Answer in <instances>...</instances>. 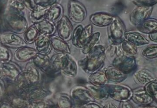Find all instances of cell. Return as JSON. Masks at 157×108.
Instances as JSON below:
<instances>
[{"mask_svg":"<svg viewBox=\"0 0 157 108\" xmlns=\"http://www.w3.org/2000/svg\"><path fill=\"white\" fill-rule=\"evenodd\" d=\"M106 49L102 45H97L78 61V64L86 73L90 74L99 71L104 64Z\"/></svg>","mask_w":157,"mask_h":108,"instance_id":"1","label":"cell"},{"mask_svg":"<svg viewBox=\"0 0 157 108\" xmlns=\"http://www.w3.org/2000/svg\"><path fill=\"white\" fill-rule=\"evenodd\" d=\"M29 102L46 99L52 94V91L41 83L27 84L18 92H16Z\"/></svg>","mask_w":157,"mask_h":108,"instance_id":"2","label":"cell"},{"mask_svg":"<svg viewBox=\"0 0 157 108\" xmlns=\"http://www.w3.org/2000/svg\"><path fill=\"white\" fill-rule=\"evenodd\" d=\"M3 17L7 27L14 33L23 34L28 28V23L22 14L7 10Z\"/></svg>","mask_w":157,"mask_h":108,"instance_id":"3","label":"cell"},{"mask_svg":"<svg viewBox=\"0 0 157 108\" xmlns=\"http://www.w3.org/2000/svg\"><path fill=\"white\" fill-rule=\"evenodd\" d=\"M109 97L117 102L131 100L132 89L128 86L119 83H108L104 86Z\"/></svg>","mask_w":157,"mask_h":108,"instance_id":"4","label":"cell"},{"mask_svg":"<svg viewBox=\"0 0 157 108\" xmlns=\"http://www.w3.org/2000/svg\"><path fill=\"white\" fill-rule=\"evenodd\" d=\"M108 29V38L111 45H121L125 40V26L118 17L115 16Z\"/></svg>","mask_w":157,"mask_h":108,"instance_id":"5","label":"cell"},{"mask_svg":"<svg viewBox=\"0 0 157 108\" xmlns=\"http://www.w3.org/2000/svg\"><path fill=\"white\" fill-rule=\"evenodd\" d=\"M22 72L20 67L14 63H0V79L5 85L14 83Z\"/></svg>","mask_w":157,"mask_h":108,"instance_id":"6","label":"cell"},{"mask_svg":"<svg viewBox=\"0 0 157 108\" xmlns=\"http://www.w3.org/2000/svg\"><path fill=\"white\" fill-rule=\"evenodd\" d=\"M93 26L91 24L83 28L81 25L75 28L73 31L72 43L74 46L82 49L93 35Z\"/></svg>","mask_w":157,"mask_h":108,"instance_id":"7","label":"cell"},{"mask_svg":"<svg viewBox=\"0 0 157 108\" xmlns=\"http://www.w3.org/2000/svg\"><path fill=\"white\" fill-rule=\"evenodd\" d=\"M112 65L117 67L127 75L134 72L137 68L135 57L125 54L121 58L113 59L112 62Z\"/></svg>","mask_w":157,"mask_h":108,"instance_id":"8","label":"cell"},{"mask_svg":"<svg viewBox=\"0 0 157 108\" xmlns=\"http://www.w3.org/2000/svg\"><path fill=\"white\" fill-rule=\"evenodd\" d=\"M70 96L74 106H82L90 101H95L85 87L77 86L71 89Z\"/></svg>","mask_w":157,"mask_h":108,"instance_id":"9","label":"cell"},{"mask_svg":"<svg viewBox=\"0 0 157 108\" xmlns=\"http://www.w3.org/2000/svg\"><path fill=\"white\" fill-rule=\"evenodd\" d=\"M69 18L75 23L83 22L86 17L87 12L86 7L77 0H71L68 6Z\"/></svg>","mask_w":157,"mask_h":108,"instance_id":"10","label":"cell"},{"mask_svg":"<svg viewBox=\"0 0 157 108\" xmlns=\"http://www.w3.org/2000/svg\"><path fill=\"white\" fill-rule=\"evenodd\" d=\"M0 43L7 48H16L27 46V43L14 32H5L0 35Z\"/></svg>","mask_w":157,"mask_h":108,"instance_id":"11","label":"cell"},{"mask_svg":"<svg viewBox=\"0 0 157 108\" xmlns=\"http://www.w3.org/2000/svg\"><path fill=\"white\" fill-rule=\"evenodd\" d=\"M36 67L48 77H54L57 76L52 68L51 59L48 55L38 53L32 60Z\"/></svg>","mask_w":157,"mask_h":108,"instance_id":"12","label":"cell"},{"mask_svg":"<svg viewBox=\"0 0 157 108\" xmlns=\"http://www.w3.org/2000/svg\"><path fill=\"white\" fill-rule=\"evenodd\" d=\"M154 7L153 6H138L133 10L130 16V20L133 25L137 26L143 21L149 18Z\"/></svg>","mask_w":157,"mask_h":108,"instance_id":"13","label":"cell"},{"mask_svg":"<svg viewBox=\"0 0 157 108\" xmlns=\"http://www.w3.org/2000/svg\"><path fill=\"white\" fill-rule=\"evenodd\" d=\"M57 30L59 37L65 41L71 39L73 27L69 18L66 16H63L57 24Z\"/></svg>","mask_w":157,"mask_h":108,"instance_id":"14","label":"cell"},{"mask_svg":"<svg viewBox=\"0 0 157 108\" xmlns=\"http://www.w3.org/2000/svg\"><path fill=\"white\" fill-rule=\"evenodd\" d=\"M131 100L139 106L151 105L154 101L143 86L132 89Z\"/></svg>","mask_w":157,"mask_h":108,"instance_id":"15","label":"cell"},{"mask_svg":"<svg viewBox=\"0 0 157 108\" xmlns=\"http://www.w3.org/2000/svg\"><path fill=\"white\" fill-rule=\"evenodd\" d=\"M133 78L136 83L143 87L157 80L155 74L147 68H142L135 72Z\"/></svg>","mask_w":157,"mask_h":108,"instance_id":"16","label":"cell"},{"mask_svg":"<svg viewBox=\"0 0 157 108\" xmlns=\"http://www.w3.org/2000/svg\"><path fill=\"white\" fill-rule=\"evenodd\" d=\"M38 70L33 62L27 63L25 69L22 71V75L28 84L36 83L40 82V76Z\"/></svg>","mask_w":157,"mask_h":108,"instance_id":"17","label":"cell"},{"mask_svg":"<svg viewBox=\"0 0 157 108\" xmlns=\"http://www.w3.org/2000/svg\"><path fill=\"white\" fill-rule=\"evenodd\" d=\"M39 53L36 49L25 47L18 48L14 53V58L19 62H26L33 60Z\"/></svg>","mask_w":157,"mask_h":108,"instance_id":"18","label":"cell"},{"mask_svg":"<svg viewBox=\"0 0 157 108\" xmlns=\"http://www.w3.org/2000/svg\"><path fill=\"white\" fill-rule=\"evenodd\" d=\"M108 82L112 83H119L124 81L127 78V75L124 73L115 66H109L103 70Z\"/></svg>","mask_w":157,"mask_h":108,"instance_id":"19","label":"cell"},{"mask_svg":"<svg viewBox=\"0 0 157 108\" xmlns=\"http://www.w3.org/2000/svg\"><path fill=\"white\" fill-rule=\"evenodd\" d=\"M36 49L39 53L48 55L50 53L52 47L51 37L45 34L39 33L35 41Z\"/></svg>","mask_w":157,"mask_h":108,"instance_id":"20","label":"cell"},{"mask_svg":"<svg viewBox=\"0 0 157 108\" xmlns=\"http://www.w3.org/2000/svg\"><path fill=\"white\" fill-rule=\"evenodd\" d=\"M115 16L104 13H98L91 15L90 21L94 25L98 27L109 26L115 18Z\"/></svg>","mask_w":157,"mask_h":108,"instance_id":"21","label":"cell"},{"mask_svg":"<svg viewBox=\"0 0 157 108\" xmlns=\"http://www.w3.org/2000/svg\"><path fill=\"white\" fill-rule=\"evenodd\" d=\"M61 73L67 77L75 78L78 73V66L75 61L67 54L61 69Z\"/></svg>","mask_w":157,"mask_h":108,"instance_id":"22","label":"cell"},{"mask_svg":"<svg viewBox=\"0 0 157 108\" xmlns=\"http://www.w3.org/2000/svg\"><path fill=\"white\" fill-rule=\"evenodd\" d=\"M3 100L9 102L15 108H27L30 103L25 98L14 92H6Z\"/></svg>","mask_w":157,"mask_h":108,"instance_id":"23","label":"cell"},{"mask_svg":"<svg viewBox=\"0 0 157 108\" xmlns=\"http://www.w3.org/2000/svg\"><path fill=\"white\" fill-rule=\"evenodd\" d=\"M85 87L88 90L90 94L94 100L99 101H104L109 98V96L104 87H98L87 83Z\"/></svg>","mask_w":157,"mask_h":108,"instance_id":"24","label":"cell"},{"mask_svg":"<svg viewBox=\"0 0 157 108\" xmlns=\"http://www.w3.org/2000/svg\"><path fill=\"white\" fill-rule=\"evenodd\" d=\"M87 82L89 83L98 87H104L109 83L104 72L100 70L89 74Z\"/></svg>","mask_w":157,"mask_h":108,"instance_id":"25","label":"cell"},{"mask_svg":"<svg viewBox=\"0 0 157 108\" xmlns=\"http://www.w3.org/2000/svg\"><path fill=\"white\" fill-rule=\"evenodd\" d=\"M125 39L132 43L136 46H142L149 43V41L139 32L136 31H126Z\"/></svg>","mask_w":157,"mask_h":108,"instance_id":"26","label":"cell"},{"mask_svg":"<svg viewBox=\"0 0 157 108\" xmlns=\"http://www.w3.org/2000/svg\"><path fill=\"white\" fill-rule=\"evenodd\" d=\"M51 42L52 48L56 51L71 54V49L68 43L59 37L55 36H51Z\"/></svg>","mask_w":157,"mask_h":108,"instance_id":"27","label":"cell"},{"mask_svg":"<svg viewBox=\"0 0 157 108\" xmlns=\"http://www.w3.org/2000/svg\"><path fill=\"white\" fill-rule=\"evenodd\" d=\"M34 25L39 33L45 34L50 37L53 36L56 30V28L53 23L46 19L34 23Z\"/></svg>","mask_w":157,"mask_h":108,"instance_id":"28","label":"cell"},{"mask_svg":"<svg viewBox=\"0 0 157 108\" xmlns=\"http://www.w3.org/2000/svg\"><path fill=\"white\" fill-rule=\"evenodd\" d=\"M139 31L144 34H150L157 30V19L148 18L137 26Z\"/></svg>","mask_w":157,"mask_h":108,"instance_id":"29","label":"cell"},{"mask_svg":"<svg viewBox=\"0 0 157 108\" xmlns=\"http://www.w3.org/2000/svg\"><path fill=\"white\" fill-rule=\"evenodd\" d=\"M67 54L63 52H59L50 58L52 68L57 75L61 73L62 67Z\"/></svg>","mask_w":157,"mask_h":108,"instance_id":"30","label":"cell"},{"mask_svg":"<svg viewBox=\"0 0 157 108\" xmlns=\"http://www.w3.org/2000/svg\"><path fill=\"white\" fill-rule=\"evenodd\" d=\"M63 13V8L62 6L59 4H55L50 7L45 19L52 23H54L61 18Z\"/></svg>","mask_w":157,"mask_h":108,"instance_id":"31","label":"cell"},{"mask_svg":"<svg viewBox=\"0 0 157 108\" xmlns=\"http://www.w3.org/2000/svg\"><path fill=\"white\" fill-rule=\"evenodd\" d=\"M49 8L37 5L34 10L30 11L29 18L34 23L40 22L45 19Z\"/></svg>","mask_w":157,"mask_h":108,"instance_id":"32","label":"cell"},{"mask_svg":"<svg viewBox=\"0 0 157 108\" xmlns=\"http://www.w3.org/2000/svg\"><path fill=\"white\" fill-rule=\"evenodd\" d=\"M58 108H72L74 106L70 95L66 93H59L56 97Z\"/></svg>","mask_w":157,"mask_h":108,"instance_id":"33","label":"cell"},{"mask_svg":"<svg viewBox=\"0 0 157 108\" xmlns=\"http://www.w3.org/2000/svg\"><path fill=\"white\" fill-rule=\"evenodd\" d=\"M39 34V32L34 24L28 27L24 33V40L28 44L33 43L35 42Z\"/></svg>","mask_w":157,"mask_h":108,"instance_id":"34","label":"cell"},{"mask_svg":"<svg viewBox=\"0 0 157 108\" xmlns=\"http://www.w3.org/2000/svg\"><path fill=\"white\" fill-rule=\"evenodd\" d=\"M100 36L99 32H96L93 34L90 39L82 48L81 51L83 54L86 55L93 48L97 46L100 39Z\"/></svg>","mask_w":157,"mask_h":108,"instance_id":"35","label":"cell"},{"mask_svg":"<svg viewBox=\"0 0 157 108\" xmlns=\"http://www.w3.org/2000/svg\"><path fill=\"white\" fill-rule=\"evenodd\" d=\"M7 10L24 14L25 7L22 0H8L7 2Z\"/></svg>","mask_w":157,"mask_h":108,"instance_id":"36","label":"cell"},{"mask_svg":"<svg viewBox=\"0 0 157 108\" xmlns=\"http://www.w3.org/2000/svg\"><path fill=\"white\" fill-rule=\"evenodd\" d=\"M123 51L126 55L135 56L138 53L137 47L126 40H124L121 44Z\"/></svg>","mask_w":157,"mask_h":108,"instance_id":"37","label":"cell"},{"mask_svg":"<svg viewBox=\"0 0 157 108\" xmlns=\"http://www.w3.org/2000/svg\"><path fill=\"white\" fill-rule=\"evenodd\" d=\"M56 105L53 101L46 98L30 102L27 108H50Z\"/></svg>","mask_w":157,"mask_h":108,"instance_id":"38","label":"cell"},{"mask_svg":"<svg viewBox=\"0 0 157 108\" xmlns=\"http://www.w3.org/2000/svg\"><path fill=\"white\" fill-rule=\"evenodd\" d=\"M142 55L147 59L157 58V44H151L147 46L142 52Z\"/></svg>","mask_w":157,"mask_h":108,"instance_id":"39","label":"cell"},{"mask_svg":"<svg viewBox=\"0 0 157 108\" xmlns=\"http://www.w3.org/2000/svg\"><path fill=\"white\" fill-rule=\"evenodd\" d=\"M12 58L11 51L0 43V63L9 62L11 61Z\"/></svg>","mask_w":157,"mask_h":108,"instance_id":"40","label":"cell"},{"mask_svg":"<svg viewBox=\"0 0 157 108\" xmlns=\"http://www.w3.org/2000/svg\"><path fill=\"white\" fill-rule=\"evenodd\" d=\"M144 87L147 93L157 104V80L147 84Z\"/></svg>","mask_w":157,"mask_h":108,"instance_id":"41","label":"cell"},{"mask_svg":"<svg viewBox=\"0 0 157 108\" xmlns=\"http://www.w3.org/2000/svg\"><path fill=\"white\" fill-rule=\"evenodd\" d=\"M135 4L138 6H153L157 3V0H132Z\"/></svg>","mask_w":157,"mask_h":108,"instance_id":"42","label":"cell"},{"mask_svg":"<svg viewBox=\"0 0 157 108\" xmlns=\"http://www.w3.org/2000/svg\"><path fill=\"white\" fill-rule=\"evenodd\" d=\"M37 5L46 7H50L57 3L58 0H36Z\"/></svg>","mask_w":157,"mask_h":108,"instance_id":"43","label":"cell"},{"mask_svg":"<svg viewBox=\"0 0 157 108\" xmlns=\"http://www.w3.org/2000/svg\"><path fill=\"white\" fill-rule=\"evenodd\" d=\"M25 8L31 11L37 6L36 0H22Z\"/></svg>","mask_w":157,"mask_h":108,"instance_id":"44","label":"cell"},{"mask_svg":"<svg viewBox=\"0 0 157 108\" xmlns=\"http://www.w3.org/2000/svg\"><path fill=\"white\" fill-rule=\"evenodd\" d=\"M81 108H103V106L94 101H90L83 106Z\"/></svg>","mask_w":157,"mask_h":108,"instance_id":"45","label":"cell"},{"mask_svg":"<svg viewBox=\"0 0 157 108\" xmlns=\"http://www.w3.org/2000/svg\"><path fill=\"white\" fill-rule=\"evenodd\" d=\"M6 94V85L4 82L0 79V102L4 99Z\"/></svg>","mask_w":157,"mask_h":108,"instance_id":"46","label":"cell"},{"mask_svg":"<svg viewBox=\"0 0 157 108\" xmlns=\"http://www.w3.org/2000/svg\"><path fill=\"white\" fill-rule=\"evenodd\" d=\"M119 108H135L132 103L129 101L120 102Z\"/></svg>","mask_w":157,"mask_h":108,"instance_id":"47","label":"cell"},{"mask_svg":"<svg viewBox=\"0 0 157 108\" xmlns=\"http://www.w3.org/2000/svg\"><path fill=\"white\" fill-rule=\"evenodd\" d=\"M0 108H15L9 102L3 100L2 102H0Z\"/></svg>","mask_w":157,"mask_h":108,"instance_id":"48","label":"cell"},{"mask_svg":"<svg viewBox=\"0 0 157 108\" xmlns=\"http://www.w3.org/2000/svg\"><path fill=\"white\" fill-rule=\"evenodd\" d=\"M149 38L152 41L157 42V30L149 34Z\"/></svg>","mask_w":157,"mask_h":108,"instance_id":"49","label":"cell"},{"mask_svg":"<svg viewBox=\"0 0 157 108\" xmlns=\"http://www.w3.org/2000/svg\"><path fill=\"white\" fill-rule=\"evenodd\" d=\"M103 108H118L116 105L112 103H107L103 106Z\"/></svg>","mask_w":157,"mask_h":108,"instance_id":"50","label":"cell"},{"mask_svg":"<svg viewBox=\"0 0 157 108\" xmlns=\"http://www.w3.org/2000/svg\"><path fill=\"white\" fill-rule=\"evenodd\" d=\"M4 6L3 4L0 2V20L2 18V16L4 14Z\"/></svg>","mask_w":157,"mask_h":108,"instance_id":"51","label":"cell"},{"mask_svg":"<svg viewBox=\"0 0 157 108\" xmlns=\"http://www.w3.org/2000/svg\"><path fill=\"white\" fill-rule=\"evenodd\" d=\"M137 108H157V107L148 105H146V106H139Z\"/></svg>","mask_w":157,"mask_h":108,"instance_id":"52","label":"cell"},{"mask_svg":"<svg viewBox=\"0 0 157 108\" xmlns=\"http://www.w3.org/2000/svg\"><path fill=\"white\" fill-rule=\"evenodd\" d=\"M72 108H81V106H73Z\"/></svg>","mask_w":157,"mask_h":108,"instance_id":"53","label":"cell"},{"mask_svg":"<svg viewBox=\"0 0 157 108\" xmlns=\"http://www.w3.org/2000/svg\"><path fill=\"white\" fill-rule=\"evenodd\" d=\"M50 108H58V107H57V105H55L54 106Z\"/></svg>","mask_w":157,"mask_h":108,"instance_id":"54","label":"cell"},{"mask_svg":"<svg viewBox=\"0 0 157 108\" xmlns=\"http://www.w3.org/2000/svg\"><path fill=\"white\" fill-rule=\"evenodd\" d=\"M1 0H0V2H1Z\"/></svg>","mask_w":157,"mask_h":108,"instance_id":"55","label":"cell"}]
</instances>
